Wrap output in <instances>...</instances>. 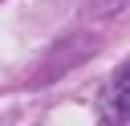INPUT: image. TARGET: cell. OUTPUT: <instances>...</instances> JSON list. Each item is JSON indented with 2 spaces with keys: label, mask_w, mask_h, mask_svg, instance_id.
Masks as SVG:
<instances>
[{
  "label": "cell",
  "mask_w": 130,
  "mask_h": 126,
  "mask_svg": "<svg viewBox=\"0 0 130 126\" xmlns=\"http://www.w3.org/2000/svg\"><path fill=\"white\" fill-rule=\"evenodd\" d=\"M98 110H102L106 126H130V61L106 81V89L98 98Z\"/></svg>",
  "instance_id": "6da1fadb"
}]
</instances>
